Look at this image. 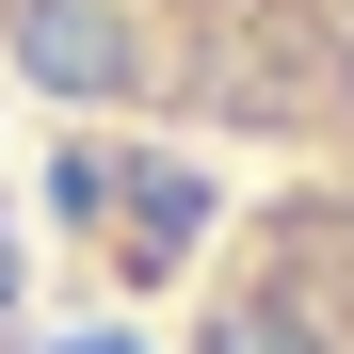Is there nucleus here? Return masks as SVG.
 Listing matches in <instances>:
<instances>
[{
	"mask_svg": "<svg viewBox=\"0 0 354 354\" xmlns=\"http://www.w3.org/2000/svg\"><path fill=\"white\" fill-rule=\"evenodd\" d=\"M0 113L161 354H354V0H0Z\"/></svg>",
	"mask_w": 354,
	"mask_h": 354,
	"instance_id": "obj_1",
	"label": "nucleus"
},
{
	"mask_svg": "<svg viewBox=\"0 0 354 354\" xmlns=\"http://www.w3.org/2000/svg\"><path fill=\"white\" fill-rule=\"evenodd\" d=\"M32 290H48V258H32V194H17V161H0V354H32Z\"/></svg>",
	"mask_w": 354,
	"mask_h": 354,
	"instance_id": "obj_2",
	"label": "nucleus"
}]
</instances>
